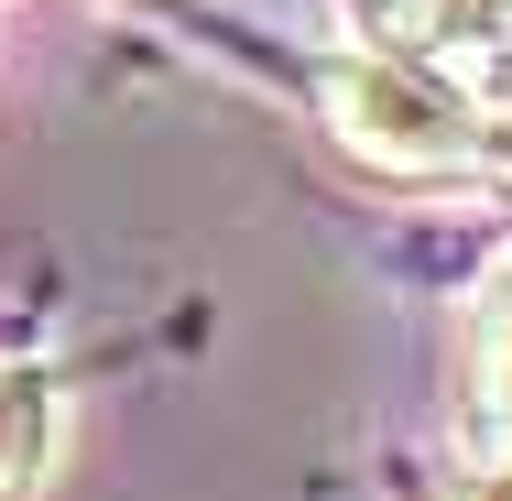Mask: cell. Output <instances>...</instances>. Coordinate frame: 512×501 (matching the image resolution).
I'll list each match as a JSON object with an SVG mask.
<instances>
[{"label": "cell", "mask_w": 512, "mask_h": 501, "mask_svg": "<svg viewBox=\"0 0 512 501\" xmlns=\"http://www.w3.org/2000/svg\"><path fill=\"white\" fill-rule=\"evenodd\" d=\"M327 131L371 164V175H404V186H447V175H491V99L447 88L436 66L382 55V44H349L327 55Z\"/></svg>", "instance_id": "1"}, {"label": "cell", "mask_w": 512, "mask_h": 501, "mask_svg": "<svg viewBox=\"0 0 512 501\" xmlns=\"http://www.w3.org/2000/svg\"><path fill=\"white\" fill-rule=\"evenodd\" d=\"M371 11V44L436 66L447 88L469 99H502L512 88V0H360Z\"/></svg>", "instance_id": "2"}, {"label": "cell", "mask_w": 512, "mask_h": 501, "mask_svg": "<svg viewBox=\"0 0 512 501\" xmlns=\"http://www.w3.org/2000/svg\"><path fill=\"white\" fill-rule=\"evenodd\" d=\"M55 436H66V403L33 360H0V501H33L55 469Z\"/></svg>", "instance_id": "3"}, {"label": "cell", "mask_w": 512, "mask_h": 501, "mask_svg": "<svg viewBox=\"0 0 512 501\" xmlns=\"http://www.w3.org/2000/svg\"><path fill=\"white\" fill-rule=\"evenodd\" d=\"M469 393H480V414L512 436V262L480 284V305H469Z\"/></svg>", "instance_id": "4"}, {"label": "cell", "mask_w": 512, "mask_h": 501, "mask_svg": "<svg viewBox=\"0 0 512 501\" xmlns=\"http://www.w3.org/2000/svg\"><path fill=\"white\" fill-rule=\"evenodd\" d=\"M447 501H512V447H502V458H480V469H469Z\"/></svg>", "instance_id": "5"}, {"label": "cell", "mask_w": 512, "mask_h": 501, "mask_svg": "<svg viewBox=\"0 0 512 501\" xmlns=\"http://www.w3.org/2000/svg\"><path fill=\"white\" fill-rule=\"evenodd\" d=\"M491 175H512V88L491 99Z\"/></svg>", "instance_id": "6"}]
</instances>
